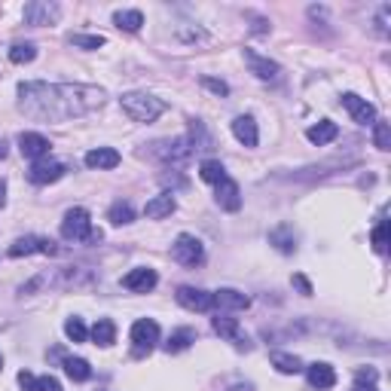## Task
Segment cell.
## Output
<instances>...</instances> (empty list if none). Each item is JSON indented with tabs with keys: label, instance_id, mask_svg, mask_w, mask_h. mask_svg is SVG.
<instances>
[{
	"label": "cell",
	"instance_id": "cell-1",
	"mask_svg": "<svg viewBox=\"0 0 391 391\" xmlns=\"http://www.w3.org/2000/svg\"><path fill=\"white\" fill-rule=\"evenodd\" d=\"M104 104V92L98 86L83 83H22L19 107L31 120L43 122H68L86 116Z\"/></svg>",
	"mask_w": 391,
	"mask_h": 391
},
{
	"label": "cell",
	"instance_id": "cell-2",
	"mask_svg": "<svg viewBox=\"0 0 391 391\" xmlns=\"http://www.w3.org/2000/svg\"><path fill=\"white\" fill-rule=\"evenodd\" d=\"M122 111H126L135 122H153L159 120V116L165 113V101L156 95H147V92H126L120 98Z\"/></svg>",
	"mask_w": 391,
	"mask_h": 391
},
{
	"label": "cell",
	"instance_id": "cell-3",
	"mask_svg": "<svg viewBox=\"0 0 391 391\" xmlns=\"http://www.w3.org/2000/svg\"><path fill=\"white\" fill-rule=\"evenodd\" d=\"M62 239L64 242H98L101 232L92 229V218L86 208H71L62 220Z\"/></svg>",
	"mask_w": 391,
	"mask_h": 391
},
{
	"label": "cell",
	"instance_id": "cell-4",
	"mask_svg": "<svg viewBox=\"0 0 391 391\" xmlns=\"http://www.w3.org/2000/svg\"><path fill=\"white\" fill-rule=\"evenodd\" d=\"M171 257L178 260L180 266H199L205 260V248H202V242H199L196 236H187V232H180L178 239H174V245H171Z\"/></svg>",
	"mask_w": 391,
	"mask_h": 391
},
{
	"label": "cell",
	"instance_id": "cell-5",
	"mask_svg": "<svg viewBox=\"0 0 391 391\" xmlns=\"http://www.w3.org/2000/svg\"><path fill=\"white\" fill-rule=\"evenodd\" d=\"M131 343H135V352L138 355H147L153 352V346L159 343V324L153 318H141L131 324Z\"/></svg>",
	"mask_w": 391,
	"mask_h": 391
},
{
	"label": "cell",
	"instance_id": "cell-6",
	"mask_svg": "<svg viewBox=\"0 0 391 391\" xmlns=\"http://www.w3.org/2000/svg\"><path fill=\"white\" fill-rule=\"evenodd\" d=\"M31 254H58V248L52 239H40V236H22V239H15V242L10 245V257H31Z\"/></svg>",
	"mask_w": 391,
	"mask_h": 391
},
{
	"label": "cell",
	"instance_id": "cell-7",
	"mask_svg": "<svg viewBox=\"0 0 391 391\" xmlns=\"http://www.w3.org/2000/svg\"><path fill=\"white\" fill-rule=\"evenodd\" d=\"M178 303L184 306L187 312H211L214 309V294H208V290H202V287H190V285H184V287H178Z\"/></svg>",
	"mask_w": 391,
	"mask_h": 391
},
{
	"label": "cell",
	"instance_id": "cell-8",
	"mask_svg": "<svg viewBox=\"0 0 391 391\" xmlns=\"http://www.w3.org/2000/svg\"><path fill=\"white\" fill-rule=\"evenodd\" d=\"M64 178V165L58 159H37L34 165H31L28 171V180L37 187H46V184H55V180Z\"/></svg>",
	"mask_w": 391,
	"mask_h": 391
},
{
	"label": "cell",
	"instance_id": "cell-9",
	"mask_svg": "<svg viewBox=\"0 0 391 391\" xmlns=\"http://www.w3.org/2000/svg\"><path fill=\"white\" fill-rule=\"evenodd\" d=\"M49 138L40 135V131H22L19 135V153L24 156V159H46L49 156Z\"/></svg>",
	"mask_w": 391,
	"mask_h": 391
},
{
	"label": "cell",
	"instance_id": "cell-10",
	"mask_svg": "<svg viewBox=\"0 0 391 391\" xmlns=\"http://www.w3.org/2000/svg\"><path fill=\"white\" fill-rule=\"evenodd\" d=\"M343 107L352 113L355 122H361V126H373V122H376V107H373L367 98H361L355 92H346L343 95Z\"/></svg>",
	"mask_w": 391,
	"mask_h": 391
},
{
	"label": "cell",
	"instance_id": "cell-11",
	"mask_svg": "<svg viewBox=\"0 0 391 391\" xmlns=\"http://www.w3.org/2000/svg\"><path fill=\"white\" fill-rule=\"evenodd\" d=\"M156 281H159L156 269H150V266H138V269H131V272L122 276V287L131 290V294H147V290L156 287Z\"/></svg>",
	"mask_w": 391,
	"mask_h": 391
},
{
	"label": "cell",
	"instance_id": "cell-12",
	"mask_svg": "<svg viewBox=\"0 0 391 391\" xmlns=\"http://www.w3.org/2000/svg\"><path fill=\"white\" fill-rule=\"evenodd\" d=\"M58 3H46V0H31L24 3V22L28 24H52L58 19Z\"/></svg>",
	"mask_w": 391,
	"mask_h": 391
},
{
	"label": "cell",
	"instance_id": "cell-13",
	"mask_svg": "<svg viewBox=\"0 0 391 391\" xmlns=\"http://www.w3.org/2000/svg\"><path fill=\"white\" fill-rule=\"evenodd\" d=\"M190 153H193V141L190 138H174V141L156 144V156L165 159V162H184Z\"/></svg>",
	"mask_w": 391,
	"mask_h": 391
},
{
	"label": "cell",
	"instance_id": "cell-14",
	"mask_svg": "<svg viewBox=\"0 0 391 391\" xmlns=\"http://www.w3.org/2000/svg\"><path fill=\"white\" fill-rule=\"evenodd\" d=\"M245 62H248V68H251V73L257 80H276L281 68H278V62H269L266 55L260 52H254V49H245Z\"/></svg>",
	"mask_w": 391,
	"mask_h": 391
},
{
	"label": "cell",
	"instance_id": "cell-15",
	"mask_svg": "<svg viewBox=\"0 0 391 391\" xmlns=\"http://www.w3.org/2000/svg\"><path fill=\"white\" fill-rule=\"evenodd\" d=\"M214 306L223 312H245L251 306V297L242 294V290H232V287H220L214 294Z\"/></svg>",
	"mask_w": 391,
	"mask_h": 391
},
{
	"label": "cell",
	"instance_id": "cell-16",
	"mask_svg": "<svg viewBox=\"0 0 391 391\" xmlns=\"http://www.w3.org/2000/svg\"><path fill=\"white\" fill-rule=\"evenodd\" d=\"M306 379H309L312 388L327 391V388L336 385V370L330 367V364H324V361H315V364H309V367H306Z\"/></svg>",
	"mask_w": 391,
	"mask_h": 391
},
{
	"label": "cell",
	"instance_id": "cell-17",
	"mask_svg": "<svg viewBox=\"0 0 391 391\" xmlns=\"http://www.w3.org/2000/svg\"><path fill=\"white\" fill-rule=\"evenodd\" d=\"M214 199H218V205L223 208V211H239V208H242V190H239V184L229 180V178H223L218 184Z\"/></svg>",
	"mask_w": 391,
	"mask_h": 391
},
{
	"label": "cell",
	"instance_id": "cell-18",
	"mask_svg": "<svg viewBox=\"0 0 391 391\" xmlns=\"http://www.w3.org/2000/svg\"><path fill=\"white\" fill-rule=\"evenodd\" d=\"M86 165L89 169H98V171L116 169V165H120V153H116L113 147H95L86 153Z\"/></svg>",
	"mask_w": 391,
	"mask_h": 391
},
{
	"label": "cell",
	"instance_id": "cell-19",
	"mask_svg": "<svg viewBox=\"0 0 391 391\" xmlns=\"http://www.w3.org/2000/svg\"><path fill=\"white\" fill-rule=\"evenodd\" d=\"M232 135L239 138V144L257 147L260 135H257V122H254V116H236V120H232Z\"/></svg>",
	"mask_w": 391,
	"mask_h": 391
},
{
	"label": "cell",
	"instance_id": "cell-20",
	"mask_svg": "<svg viewBox=\"0 0 391 391\" xmlns=\"http://www.w3.org/2000/svg\"><path fill=\"white\" fill-rule=\"evenodd\" d=\"M174 208H178L174 196L171 193H159V196H153L144 205V214H147L150 220H162V218H169V214H174Z\"/></svg>",
	"mask_w": 391,
	"mask_h": 391
},
{
	"label": "cell",
	"instance_id": "cell-21",
	"mask_svg": "<svg viewBox=\"0 0 391 391\" xmlns=\"http://www.w3.org/2000/svg\"><path fill=\"white\" fill-rule=\"evenodd\" d=\"M19 385L24 391H62V382L55 376H34V373H28V370L19 373Z\"/></svg>",
	"mask_w": 391,
	"mask_h": 391
},
{
	"label": "cell",
	"instance_id": "cell-22",
	"mask_svg": "<svg viewBox=\"0 0 391 391\" xmlns=\"http://www.w3.org/2000/svg\"><path fill=\"white\" fill-rule=\"evenodd\" d=\"M336 135H339V126L336 122H330V120H321L318 126H312L309 131H306V138H309L315 147L330 144V141H336Z\"/></svg>",
	"mask_w": 391,
	"mask_h": 391
},
{
	"label": "cell",
	"instance_id": "cell-23",
	"mask_svg": "<svg viewBox=\"0 0 391 391\" xmlns=\"http://www.w3.org/2000/svg\"><path fill=\"white\" fill-rule=\"evenodd\" d=\"M214 334H218L220 339H232V343H239L242 339V327H239L236 318H229V315H218V318L211 321Z\"/></svg>",
	"mask_w": 391,
	"mask_h": 391
},
{
	"label": "cell",
	"instance_id": "cell-24",
	"mask_svg": "<svg viewBox=\"0 0 391 391\" xmlns=\"http://www.w3.org/2000/svg\"><path fill=\"white\" fill-rule=\"evenodd\" d=\"M89 336L95 339V346H113V339H116V324L111 318H98L95 321V327L89 330Z\"/></svg>",
	"mask_w": 391,
	"mask_h": 391
},
{
	"label": "cell",
	"instance_id": "cell-25",
	"mask_svg": "<svg viewBox=\"0 0 391 391\" xmlns=\"http://www.w3.org/2000/svg\"><path fill=\"white\" fill-rule=\"evenodd\" d=\"M269 361H272V367L278 373H285V376H294V373L303 370V361H299L297 355H287V352H272Z\"/></svg>",
	"mask_w": 391,
	"mask_h": 391
},
{
	"label": "cell",
	"instance_id": "cell-26",
	"mask_svg": "<svg viewBox=\"0 0 391 391\" xmlns=\"http://www.w3.org/2000/svg\"><path fill=\"white\" fill-rule=\"evenodd\" d=\"M113 24L129 31V34H135V31H141V24H144V15H141V10H120V13H113Z\"/></svg>",
	"mask_w": 391,
	"mask_h": 391
},
{
	"label": "cell",
	"instance_id": "cell-27",
	"mask_svg": "<svg viewBox=\"0 0 391 391\" xmlns=\"http://www.w3.org/2000/svg\"><path fill=\"white\" fill-rule=\"evenodd\" d=\"M199 178L205 180V184H214L218 187L223 178H227V169H223L220 159H205L202 165H199Z\"/></svg>",
	"mask_w": 391,
	"mask_h": 391
},
{
	"label": "cell",
	"instance_id": "cell-28",
	"mask_svg": "<svg viewBox=\"0 0 391 391\" xmlns=\"http://www.w3.org/2000/svg\"><path fill=\"white\" fill-rule=\"evenodd\" d=\"M193 343H196V330L193 327H180V330H174V334L169 336L165 352H184V348H190Z\"/></svg>",
	"mask_w": 391,
	"mask_h": 391
},
{
	"label": "cell",
	"instance_id": "cell-29",
	"mask_svg": "<svg viewBox=\"0 0 391 391\" xmlns=\"http://www.w3.org/2000/svg\"><path fill=\"white\" fill-rule=\"evenodd\" d=\"M64 373H68L73 382H86L92 376V367H89L86 357H64Z\"/></svg>",
	"mask_w": 391,
	"mask_h": 391
},
{
	"label": "cell",
	"instance_id": "cell-30",
	"mask_svg": "<svg viewBox=\"0 0 391 391\" xmlns=\"http://www.w3.org/2000/svg\"><path fill=\"white\" fill-rule=\"evenodd\" d=\"M107 218H111L113 227H126V223L135 220V208H131L129 202H113L111 211H107Z\"/></svg>",
	"mask_w": 391,
	"mask_h": 391
},
{
	"label": "cell",
	"instance_id": "cell-31",
	"mask_svg": "<svg viewBox=\"0 0 391 391\" xmlns=\"http://www.w3.org/2000/svg\"><path fill=\"white\" fill-rule=\"evenodd\" d=\"M37 58V46L34 43H15L10 49V62L13 64H28V62H34Z\"/></svg>",
	"mask_w": 391,
	"mask_h": 391
},
{
	"label": "cell",
	"instance_id": "cell-32",
	"mask_svg": "<svg viewBox=\"0 0 391 391\" xmlns=\"http://www.w3.org/2000/svg\"><path fill=\"white\" fill-rule=\"evenodd\" d=\"M287 232H290V227H278L276 232H269V242L276 245V248H278L281 254H294V248H297V245H294L297 239H285Z\"/></svg>",
	"mask_w": 391,
	"mask_h": 391
},
{
	"label": "cell",
	"instance_id": "cell-33",
	"mask_svg": "<svg viewBox=\"0 0 391 391\" xmlns=\"http://www.w3.org/2000/svg\"><path fill=\"white\" fill-rule=\"evenodd\" d=\"M373 144H376L379 150H391V126L385 120L373 122Z\"/></svg>",
	"mask_w": 391,
	"mask_h": 391
},
{
	"label": "cell",
	"instance_id": "cell-34",
	"mask_svg": "<svg viewBox=\"0 0 391 391\" xmlns=\"http://www.w3.org/2000/svg\"><path fill=\"white\" fill-rule=\"evenodd\" d=\"M64 334H68L71 343H86L89 330H86V324H83L80 318H68L64 321Z\"/></svg>",
	"mask_w": 391,
	"mask_h": 391
},
{
	"label": "cell",
	"instance_id": "cell-35",
	"mask_svg": "<svg viewBox=\"0 0 391 391\" xmlns=\"http://www.w3.org/2000/svg\"><path fill=\"white\" fill-rule=\"evenodd\" d=\"M373 251H376V254L388 251V223H385V218H379L376 229H373Z\"/></svg>",
	"mask_w": 391,
	"mask_h": 391
},
{
	"label": "cell",
	"instance_id": "cell-36",
	"mask_svg": "<svg viewBox=\"0 0 391 391\" xmlns=\"http://www.w3.org/2000/svg\"><path fill=\"white\" fill-rule=\"evenodd\" d=\"M71 43L80 49H98V46H104V37L101 34H73Z\"/></svg>",
	"mask_w": 391,
	"mask_h": 391
},
{
	"label": "cell",
	"instance_id": "cell-37",
	"mask_svg": "<svg viewBox=\"0 0 391 391\" xmlns=\"http://www.w3.org/2000/svg\"><path fill=\"white\" fill-rule=\"evenodd\" d=\"M202 86L205 89H211L214 95H229V86L223 80H214V77H202Z\"/></svg>",
	"mask_w": 391,
	"mask_h": 391
},
{
	"label": "cell",
	"instance_id": "cell-38",
	"mask_svg": "<svg viewBox=\"0 0 391 391\" xmlns=\"http://www.w3.org/2000/svg\"><path fill=\"white\" fill-rule=\"evenodd\" d=\"M355 382H364V385H376V370H373V367H367V370H357L355 373Z\"/></svg>",
	"mask_w": 391,
	"mask_h": 391
},
{
	"label": "cell",
	"instance_id": "cell-39",
	"mask_svg": "<svg viewBox=\"0 0 391 391\" xmlns=\"http://www.w3.org/2000/svg\"><path fill=\"white\" fill-rule=\"evenodd\" d=\"M294 285H297L299 290H303V294H306V297H309V294H312V285H309V281H306L303 276H294Z\"/></svg>",
	"mask_w": 391,
	"mask_h": 391
},
{
	"label": "cell",
	"instance_id": "cell-40",
	"mask_svg": "<svg viewBox=\"0 0 391 391\" xmlns=\"http://www.w3.org/2000/svg\"><path fill=\"white\" fill-rule=\"evenodd\" d=\"M352 391H379V388H376V385H364V382H355Z\"/></svg>",
	"mask_w": 391,
	"mask_h": 391
},
{
	"label": "cell",
	"instance_id": "cell-41",
	"mask_svg": "<svg viewBox=\"0 0 391 391\" xmlns=\"http://www.w3.org/2000/svg\"><path fill=\"white\" fill-rule=\"evenodd\" d=\"M3 205H6V184L0 180V208H3Z\"/></svg>",
	"mask_w": 391,
	"mask_h": 391
},
{
	"label": "cell",
	"instance_id": "cell-42",
	"mask_svg": "<svg viewBox=\"0 0 391 391\" xmlns=\"http://www.w3.org/2000/svg\"><path fill=\"white\" fill-rule=\"evenodd\" d=\"M6 156V141H0V159Z\"/></svg>",
	"mask_w": 391,
	"mask_h": 391
},
{
	"label": "cell",
	"instance_id": "cell-43",
	"mask_svg": "<svg viewBox=\"0 0 391 391\" xmlns=\"http://www.w3.org/2000/svg\"><path fill=\"white\" fill-rule=\"evenodd\" d=\"M0 370H3V355H0Z\"/></svg>",
	"mask_w": 391,
	"mask_h": 391
}]
</instances>
